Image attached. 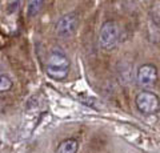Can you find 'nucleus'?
Returning <instances> with one entry per match:
<instances>
[{"label":"nucleus","instance_id":"1","mask_svg":"<svg viewBox=\"0 0 160 153\" xmlns=\"http://www.w3.org/2000/svg\"><path fill=\"white\" fill-rule=\"evenodd\" d=\"M69 59L62 49L55 48L48 55L46 63V72L47 75L53 80H64L69 73Z\"/></svg>","mask_w":160,"mask_h":153},{"label":"nucleus","instance_id":"2","mask_svg":"<svg viewBox=\"0 0 160 153\" xmlns=\"http://www.w3.org/2000/svg\"><path fill=\"white\" fill-rule=\"evenodd\" d=\"M120 39V28L116 22L107 20L103 23L102 28L99 31V45L109 51L116 47Z\"/></svg>","mask_w":160,"mask_h":153},{"label":"nucleus","instance_id":"3","mask_svg":"<svg viewBox=\"0 0 160 153\" xmlns=\"http://www.w3.org/2000/svg\"><path fill=\"white\" fill-rule=\"evenodd\" d=\"M138 109L144 115H155L160 109V98L156 93L149 91H142L135 98Z\"/></svg>","mask_w":160,"mask_h":153},{"label":"nucleus","instance_id":"4","mask_svg":"<svg viewBox=\"0 0 160 153\" xmlns=\"http://www.w3.org/2000/svg\"><path fill=\"white\" fill-rule=\"evenodd\" d=\"M136 81L142 88H151L158 81V68L153 64H143L136 72Z\"/></svg>","mask_w":160,"mask_h":153},{"label":"nucleus","instance_id":"5","mask_svg":"<svg viewBox=\"0 0 160 153\" xmlns=\"http://www.w3.org/2000/svg\"><path fill=\"white\" fill-rule=\"evenodd\" d=\"M78 23H79V19L76 16V13L64 15L56 23V27H55L56 35L60 37H68V36L73 35L78 28Z\"/></svg>","mask_w":160,"mask_h":153},{"label":"nucleus","instance_id":"6","mask_svg":"<svg viewBox=\"0 0 160 153\" xmlns=\"http://www.w3.org/2000/svg\"><path fill=\"white\" fill-rule=\"evenodd\" d=\"M79 141L76 139H67L58 145L55 153H78Z\"/></svg>","mask_w":160,"mask_h":153},{"label":"nucleus","instance_id":"7","mask_svg":"<svg viewBox=\"0 0 160 153\" xmlns=\"http://www.w3.org/2000/svg\"><path fill=\"white\" fill-rule=\"evenodd\" d=\"M43 7H44V2H42V0H31V2L27 3V15L29 17L38 16L40 11L43 9Z\"/></svg>","mask_w":160,"mask_h":153},{"label":"nucleus","instance_id":"8","mask_svg":"<svg viewBox=\"0 0 160 153\" xmlns=\"http://www.w3.org/2000/svg\"><path fill=\"white\" fill-rule=\"evenodd\" d=\"M13 87L12 80L7 75H0V93L11 91Z\"/></svg>","mask_w":160,"mask_h":153}]
</instances>
